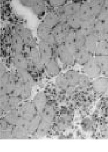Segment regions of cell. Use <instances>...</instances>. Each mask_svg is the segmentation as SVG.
I'll return each instance as SVG.
<instances>
[{
  "instance_id": "6da1fadb",
  "label": "cell",
  "mask_w": 108,
  "mask_h": 152,
  "mask_svg": "<svg viewBox=\"0 0 108 152\" xmlns=\"http://www.w3.org/2000/svg\"><path fill=\"white\" fill-rule=\"evenodd\" d=\"M17 81L14 75L7 72L1 75V96L13 92Z\"/></svg>"
},
{
  "instance_id": "7a4b0ae2",
  "label": "cell",
  "mask_w": 108,
  "mask_h": 152,
  "mask_svg": "<svg viewBox=\"0 0 108 152\" xmlns=\"http://www.w3.org/2000/svg\"><path fill=\"white\" fill-rule=\"evenodd\" d=\"M71 28L66 22H62L52 29V33L55 39L56 45L58 46L63 44L64 39Z\"/></svg>"
},
{
  "instance_id": "3957f363",
  "label": "cell",
  "mask_w": 108,
  "mask_h": 152,
  "mask_svg": "<svg viewBox=\"0 0 108 152\" xmlns=\"http://www.w3.org/2000/svg\"><path fill=\"white\" fill-rule=\"evenodd\" d=\"M15 32H17L21 36L25 45L30 48L36 47L37 45L35 38L31 30L28 28L21 25L17 26L15 28Z\"/></svg>"
},
{
  "instance_id": "277c9868",
  "label": "cell",
  "mask_w": 108,
  "mask_h": 152,
  "mask_svg": "<svg viewBox=\"0 0 108 152\" xmlns=\"http://www.w3.org/2000/svg\"><path fill=\"white\" fill-rule=\"evenodd\" d=\"M36 34L40 40L45 42L52 46L56 45L52 33V29L46 26L42 22L40 23L36 29Z\"/></svg>"
},
{
  "instance_id": "5b68a950",
  "label": "cell",
  "mask_w": 108,
  "mask_h": 152,
  "mask_svg": "<svg viewBox=\"0 0 108 152\" xmlns=\"http://www.w3.org/2000/svg\"><path fill=\"white\" fill-rule=\"evenodd\" d=\"M21 4L27 7H30L34 13L38 17H44L45 15L46 5L45 1L40 0L21 1Z\"/></svg>"
},
{
  "instance_id": "8992f818",
  "label": "cell",
  "mask_w": 108,
  "mask_h": 152,
  "mask_svg": "<svg viewBox=\"0 0 108 152\" xmlns=\"http://www.w3.org/2000/svg\"><path fill=\"white\" fill-rule=\"evenodd\" d=\"M18 110L21 117L28 121L35 116L36 111L32 102L23 103L19 107Z\"/></svg>"
},
{
  "instance_id": "52a82bcc",
  "label": "cell",
  "mask_w": 108,
  "mask_h": 152,
  "mask_svg": "<svg viewBox=\"0 0 108 152\" xmlns=\"http://www.w3.org/2000/svg\"><path fill=\"white\" fill-rule=\"evenodd\" d=\"M58 54L60 61L68 66H71L74 64L75 58L74 53L69 50L64 45L59 46Z\"/></svg>"
},
{
  "instance_id": "ba28073f",
  "label": "cell",
  "mask_w": 108,
  "mask_h": 152,
  "mask_svg": "<svg viewBox=\"0 0 108 152\" xmlns=\"http://www.w3.org/2000/svg\"><path fill=\"white\" fill-rule=\"evenodd\" d=\"M33 86L18 81L16 82L13 94L21 99H27L30 96Z\"/></svg>"
},
{
  "instance_id": "9c48e42d",
  "label": "cell",
  "mask_w": 108,
  "mask_h": 152,
  "mask_svg": "<svg viewBox=\"0 0 108 152\" xmlns=\"http://www.w3.org/2000/svg\"><path fill=\"white\" fill-rule=\"evenodd\" d=\"M5 120L10 124L17 126H26L28 122V121L21 117L18 109L8 112L6 115Z\"/></svg>"
},
{
  "instance_id": "30bf717a",
  "label": "cell",
  "mask_w": 108,
  "mask_h": 152,
  "mask_svg": "<svg viewBox=\"0 0 108 152\" xmlns=\"http://www.w3.org/2000/svg\"><path fill=\"white\" fill-rule=\"evenodd\" d=\"M82 70L85 74L89 78H96L101 73V70L95 63L93 57L89 61L83 65Z\"/></svg>"
},
{
  "instance_id": "8fae6325",
  "label": "cell",
  "mask_w": 108,
  "mask_h": 152,
  "mask_svg": "<svg viewBox=\"0 0 108 152\" xmlns=\"http://www.w3.org/2000/svg\"><path fill=\"white\" fill-rule=\"evenodd\" d=\"M37 45L42 62L43 64H46L52 58V46L45 42L41 40L39 41Z\"/></svg>"
},
{
  "instance_id": "7c38bea8",
  "label": "cell",
  "mask_w": 108,
  "mask_h": 152,
  "mask_svg": "<svg viewBox=\"0 0 108 152\" xmlns=\"http://www.w3.org/2000/svg\"><path fill=\"white\" fill-rule=\"evenodd\" d=\"M75 15L77 16L80 20L82 24L87 19L93 17L89 1H85L81 3L80 10Z\"/></svg>"
},
{
  "instance_id": "4fadbf2b",
  "label": "cell",
  "mask_w": 108,
  "mask_h": 152,
  "mask_svg": "<svg viewBox=\"0 0 108 152\" xmlns=\"http://www.w3.org/2000/svg\"><path fill=\"white\" fill-rule=\"evenodd\" d=\"M92 87L96 92L104 93L108 89V77L101 76L98 77L92 83Z\"/></svg>"
},
{
  "instance_id": "5bb4252c",
  "label": "cell",
  "mask_w": 108,
  "mask_h": 152,
  "mask_svg": "<svg viewBox=\"0 0 108 152\" xmlns=\"http://www.w3.org/2000/svg\"><path fill=\"white\" fill-rule=\"evenodd\" d=\"M92 57V54L84 47L78 50L74 53L76 62L82 66L89 61Z\"/></svg>"
},
{
  "instance_id": "9a60e30c",
  "label": "cell",
  "mask_w": 108,
  "mask_h": 152,
  "mask_svg": "<svg viewBox=\"0 0 108 152\" xmlns=\"http://www.w3.org/2000/svg\"><path fill=\"white\" fill-rule=\"evenodd\" d=\"M42 22L52 29L60 23L58 16L53 12H49L44 15Z\"/></svg>"
},
{
  "instance_id": "2e32d148",
  "label": "cell",
  "mask_w": 108,
  "mask_h": 152,
  "mask_svg": "<svg viewBox=\"0 0 108 152\" xmlns=\"http://www.w3.org/2000/svg\"><path fill=\"white\" fill-rule=\"evenodd\" d=\"M11 45L14 53H22L25 44L21 36L17 32H15L12 36Z\"/></svg>"
},
{
  "instance_id": "e0dca14e",
  "label": "cell",
  "mask_w": 108,
  "mask_h": 152,
  "mask_svg": "<svg viewBox=\"0 0 108 152\" xmlns=\"http://www.w3.org/2000/svg\"><path fill=\"white\" fill-rule=\"evenodd\" d=\"M32 102L34 105L36 111L42 112L46 106V96L43 92H39L35 96Z\"/></svg>"
},
{
  "instance_id": "ac0fdd59",
  "label": "cell",
  "mask_w": 108,
  "mask_h": 152,
  "mask_svg": "<svg viewBox=\"0 0 108 152\" xmlns=\"http://www.w3.org/2000/svg\"><path fill=\"white\" fill-rule=\"evenodd\" d=\"M14 66L17 69H27L28 68V60L22 53H14L12 57Z\"/></svg>"
},
{
  "instance_id": "d6986e66",
  "label": "cell",
  "mask_w": 108,
  "mask_h": 152,
  "mask_svg": "<svg viewBox=\"0 0 108 152\" xmlns=\"http://www.w3.org/2000/svg\"><path fill=\"white\" fill-rule=\"evenodd\" d=\"M98 39L93 34L86 36L84 48L91 54H94Z\"/></svg>"
},
{
  "instance_id": "ffe728a7",
  "label": "cell",
  "mask_w": 108,
  "mask_h": 152,
  "mask_svg": "<svg viewBox=\"0 0 108 152\" xmlns=\"http://www.w3.org/2000/svg\"><path fill=\"white\" fill-rule=\"evenodd\" d=\"M81 5V3L76 1L67 3L63 7V12L67 17L74 16L80 10Z\"/></svg>"
},
{
  "instance_id": "44dd1931",
  "label": "cell",
  "mask_w": 108,
  "mask_h": 152,
  "mask_svg": "<svg viewBox=\"0 0 108 152\" xmlns=\"http://www.w3.org/2000/svg\"><path fill=\"white\" fill-rule=\"evenodd\" d=\"M97 19L93 17L82 23L80 29L86 36L93 34Z\"/></svg>"
},
{
  "instance_id": "7402d4cb",
  "label": "cell",
  "mask_w": 108,
  "mask_h": 152,
  "mask_svg": "<svg viewBox=\"0 0 108 152\" xmlns=\"http://www.w3.org/2000/svg\"><path fill=\"white\" fill-rule=\"evenodd\" d=\"M64 76L67 79L69 86H79L81 75L77 71L75 70H69L64 74Z\"/></svg>"
},
{
  "instance_id": "603a6c76",
  "label": "cell",
  "mask_w": 108,
  "mask_h": 152,
  "mask_svg": "<svg viewBox=\"0 0 108 152\" xmlns=\"http://www.w3.org/2000/svg\"><path fill=\"white\" fill-rule=\"evenodd\" d=\"M66 48L74 53V54L77 51V49L76 46L75 41V31L71 29L68 33L64 39L63 44Z\"/></svg>"
},
{
  "instance_id": "cb8c5ba5",
  "label": "cell",
  "mask_w": 108,
  "mask_h": 152,
  "mask_svg": "<svg viewBox=\"0 0 108 152\" xmlns=\"http://www.w3.org/2000/svg\"><path fill=\"white\" fill-rule=\"evenodd\" d=\"M29 56L31 62L34 65L39 69L42 67L43 63L39 49L36 47L30 48Z\"/></svg>"
},
{
  "instance_id": "d4e9b609",
  "label": "cell",
  "mask_w": 108,
  "mask_h": 152,
  "mask_svg": "<svg viewBox=\"0 0 108 152\" xmlns=\"http://www.w3.org/2000/svg\"><path fill=\"white\" fill-rule=\"evenodd\" d=\"M16 77L18 81L25 84H34L33 79L27 69H17Z\"/></svg>"
},
{
  "instance_id": "484cf974",
  "label": "cell",
  "mask_w": 108,
  "mask_h": 152,
  "mask_svg": "<svg viewBox=\"0 0 108 152\" xmlns=\"http://www.w3.org/2000/svg\"><path fill=\"white\" fill-rule=\"evenodd\" d=\"M93 58L101 72L108 74V56H95Z\"/></svg>"
},
{
  "instance_id": "4316f807",
  "label": "cell",
  "mask_w": 108,
  "mask_h": 152,
  "mask_svg": "<svg viewBox=\"0 0 108 152\" xmlns=\"http://www.w3.org/2000/svg\"><path fill=\"white\" fill-rule=\"evenodd\" d=\"M89 2L93 15L97 18L103 8L105 1H90Z\"/></svg>"
},
{
  "instance_id": "83f0119b",
  "label": "cell",
  "mask_w": 108,
  "mask_h": 152,
  "mask_svg": "<svg viewBox=\"0 0 108 152\" xmlns=\"http://www.w3.org/2000/svg\"><path fill=\"white\" fill-rule=\"evenodd\" d=\"M45 64L46 70L50 75H56L60 72V68L56 60L52 58Z\"/></svg>"
},
{
  "instance_id": "f1b7e54d",
  "label": "cell",
  "mask_w": 108,
  "mask_h": 152,
  "mask_svg": "<svg viewBox=\"0 0 108 152\" xmlns=\"http://www.w3.org/2000/svg\"><path fill=\"white\" fill-rule=\"evenodd\" d=\"M29 133L26 126H17L12 129V137L16 139H26Z\"/></svg>"
},
{
  "instance_id": "f546056e",
  "label": "cell",
  "mask_w": 108,
  "mask_h": 152,
  "mask_svg": "<svg viewBox=\"0 0 108 152\" xmlns=\"http://www.w3.org/2000/svg\"><path fill=\"white\" fill-rule=\"evenodd\" d=\"M95 56H108V41H99Z\"/></svg>"
},
{
  "instance_id": "4dcf8cb0",
  "label": "cell",
  "mask_w": 108,
  "mask_h": 152,
  "mask_svg": "<svg viewBox=\"0 0 108 152\" xmlns=\"http://www.w3.org/2000/svg\"><path fill=\"white\" fill-rule=\"evenodd\" d=\"M41 121V115H35L34 118L28 121L26 127L29 133H33L36 131Z\"/></svg>"
},
{
  "instance_id": "1f68e13d",
  "label": "cell",
  "mask_w": 108,
  "mask_h": 152,
  "mask_svg": "<svg viewBox=\"0 0 108 152\" xmlns=\"http://www.w3.org/2000/svg\"><path fill=\"white\" fill-rule=\"evenodd\" d=\"M85 38L86 35L81 30L75 31V41L77 50L84 47Z\"/></svg>"
},
{
  "instance_id": "d6a6232c",
  "label": "cell",
  "mask_w": 108,
  "mask_h": 152,
  "mask_svg": "<svg viewBox=\"0 0 108 152\" xmlns=\"http://www.w3.org/2000/svg\"><path fill=\"white\" fill-rule=\"evenodd\" d=\"M21 98L15 95L9 96L7 112L17 109L21 105Z\"/></svg>"
},
{
  "instance_id": "836d02e7",
  "label": "cell",
  "mask_w": 108,
  "mask_h": 152,
  "mask_svg": "<svg viewBox=\"0 0 108 152\" xmlns=\"http://www.w3.org/2000/svg\"><path fill=\"white\" fill-rule=\"evenodd\" d=\"M56 84L58 87L61 90H66L69 86L64 75H60L57 76L56 79Z\"/></svg>"
},
{
  "instance_id": "e575fe53",
  "label": "cell",
  "mask_w": 108,
  "mask_h": 152,
  "mask_svg": "<svg viewBox=\"0 0 108 152\" xmlns=\"http://www.w3.org/2000/svg\"><path fill=\"white\" fill-rule=\"evenodd\" d=\"M48 2L50 6L57 9L63 7L67 3V1L63 0H50L48 1Z\"/></svg>"
},
{
  "instance_id": "d590c367",
  "label": "cell",
  "mask_w": 108,
  "mask_h": 152,
  "mask_svg": "<svg viewBox=\"0 0 108 152\" xmlns=\"http://www.w3.org/2000/svg\"><path fill=\"white\" fill-rule=\"evenodd\" d=\"M9 96L8 95L1 96L0 99V105L1 108L5 111H7V105H8V99Z\"/></svg>"
},
{
  "instance_id": "8d00e7d4",
  "label": "cell",
  "mask_w": 108,
  "mask_h": 152,
  "mask_svg": "<svg viewBox=\"0 0 108 152\" xmlns=\"http://www.w3.org/2000/svg\"><path fill=\"white\" fill-rule=\"evenodd\" d=\"M12 129L7 127L6 129L1 130V139H8L12 137Z\"/></svg>"
},
{
  "instance_id": "74e56055",
  "label": "cell",
  "mask_w": 108,
  "mask_h": 152,
  "mask_svg": "<svg viewBox=\"0 0 108 152\" xmlns=\"http://www.w3.org/2000/svg\"><path fill=\"white\" fill-rule=\"evenodd\" d=\"M7 72V69L5 65L2 63H1L0 64V73H1V75H2L6 73Z\"/></svg>"
},
{
  "instance_id": "f35d334b",
  "label": "cell",
  "mask_w": 108,
  "mask_h": 152,
  "mask_svg": "<svg viewBox=\"0 0 108 152\" xmlns=\"http://www.w3.org/2000/svg\"><path fill=\"white\" fill-rule=\"evenodd\" d=\"M7 128V121L5 120H1V130L6 129Z\"/></svg>"
}]
</instances>
